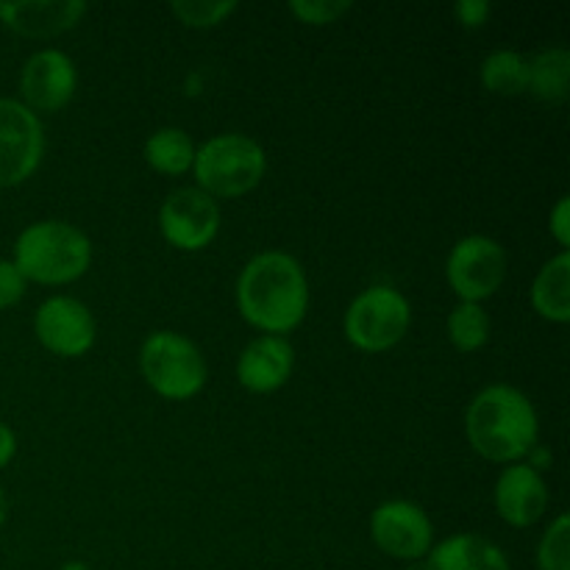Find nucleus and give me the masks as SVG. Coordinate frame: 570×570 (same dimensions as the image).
Wrapping results in <instances>:
<instances>
[{"instance_id": "f257e3e1", "label": "nucleus", "mask_w": 570, "mask_h": 570, "mask_svg": "<svg viewBox=\"0 0 570 570\" xmlns=\"http://www.w3.org/2000/svg\"><path fill=\"white\" fill-rule=\"evenodd\" d=\"M237 304L245 321L262 332H293L309 306V287L298 262L278 250L254 256L237 282Z\"/></svg>"}, {"instance_id": "f03ea898", "label": "nucleus", "mask_w": 570, "mask_h": 570, "mask_svg": "<svg viewBox=\"0 0 570 570\" xmlns=\"http://www.w3.org/2000/svg\"><path fill=\"white\" fill-rule=\"evenodd\" d=\"M468 440L490 462H515L538 445V415L515 387L493 384L468 410Z\"/></svg>"}, {"instance_id": "7ed1b4c3", "label": "nucleus", "mask_w": 570, "mask_h": 570, "mask_svg": "<svg viewBox=\"0 0 570 570\" xmlns=\"http://www.w3.org/2000/svg\"><path fill=\"white\" fill-rule=\"evenodd\" d=\"M92 262V245L87 234L70 223H33L20 234L14 248V265L22 278L39 284H67L83 276Z\"/></svg>"}, {"instance_id": "20e7f679", "label": "nucleus", "mask_w": 570, "mask_h": 570, "mask_svg": "<svg viewBox=\"0 0 570 570\" xmlns=\"http://www.w3.org/2000/svg\"><path fill=\"white\" fill-rule=\"evenodd\" d=\"M195 176L212 198H237L250 193L265 176V150L243 134H223L195 150Z\"/></svg>"}, {"instance_id": "39448f33", "label": "nucleus", "mask_w": 570, "mask_h": 570, "mask_svg": "<svg viewBox=\"0 0 570 570\" xmlns=\"http://www.w3.org/2000/svg\"><path fill=\"white\" fill-rule=\"evenodd\" d=\"M139 367L150 387L170 401H187L206 382V362L187 337L176 332H156L139 351Z\"/></svg>"}, {"instance_id": "423d86ee", "label": "nucleus", "mask_w": 570, "mask_h": 570, "mask_svg": "<svg viewBox=\"0 0 570 570\" xmlns=\"http://www.w3.org/2000/svg\"><path fill=\"white\" fill-rule=\"evenodd\" d=\"M410 301L393 287H371L351 304L345 315V337L362 351H387L404 340L410 328Z\"/></svg>"}, {"instance_id": "0eeeda50", "label": "nucleus", "mask_w": 570, "mask_h": 570, "mask_svg": "<svg viewBox=\"0 0 570 570\" xmlns=\"http://www.w3.org/2000/svg\"><path fill=\"white\" fill-rule=\"evenodd\" d=\"M449 284L465 304L490 298L504 284L507 254L495 239L465 237L454 245L449 256Z\"/></svg>"}, {"instance_id": "6e6552de", "label": "nucleus", "mask_w": 570, "mask_h": 570, "mask_svg": "<svg viewBox=\"0 0 570 570\" xmlns=\"http://www.w3.org/2000/svg\"><path fill=\"white\" fill-rule=\"evenodd\" d=\"M45 134L28 106L0 98V187H17L42 161Z\"/></svg>"}, {"instance_id": "1a4fd4ad", "label": "nucleus", "mask_w": 570, "mask_h": 570, "mask_svg": "<svg viewBox=\"0 0 570 570\" xmlns=\"http://www.w3.org/2000/svg\"><path fill=\"white\" fill-rule=\"evenodd\" d=\"M159 228L170 245L181 250H200L220 228V209L204 189H176L167 195L159 212Z\"/></svg>"}, {"instance_id": "9d476101", "label": "nucleus", "mask_w": 570, "mask_h": 570, "mask_svg": "<svg viewBox=\"0 0 570 570\" xmlns=\"http://www.w3.org/2000/svg\"><path fill=\"white\" fill-rule=\"evenodd\" d=\"M371 534L384 554L395 560H421L432 551V523L410 501H387L371 518Z\"/></svg>"}, {"instance_id": "9b49d317", "label": "nucleus", "mask_w": 570, "mask_h": 570, "mask_svg": "<svg viewBox=\"0 0 570 570\" xmlns=\"http://www.w3.org/2000/svg\"><path fill=\"white\" fill-rule=\"evenodd\" d=\"M39 343L59 356H81L95 343V321L87 306L76 298H50L39 306L37 321Z\"/></svg>"}, {"instance_id": "f8f14e48", "label": "nucleus", "mask_w": 570, "mask_h": 570, "mask_svg": "<svg viewBox=\"0 0 570 570\" xmlns=\"http://www.w3.org/2000/svg\"><path fill=\"white\" fill-rule=\"evenodd\" d=\"M76 81V67L59 50H42L31 56L22 70V95L28 109L59 111L61 106L70 104Z\"/></svg>"}, {"instance_id": "ddd939ff", "label": "nucleus", "mask_w": 570, "mask_h": 570, "mask_svg": "<svg viewBox=\"0 0 570 570\" xmlns=\"http://www.w3.org/2000/svg\"><path fill=\"white\" fill-rule=\"evenodd\" d=\"M87 11L83 0H17L0 3V20L20 37L48 39L76 26Z\"/></svg>"}, {"instance_id": "4468645a", "label": "nucleus", "mask_w": 570, "mask_h": 570, "mask_svg": "<svg viewBox=\"0 0 570 570\" xmlns=\"http://www.w3.org/2000/svg\"><path fill=\"white\" fill-rule=\"evenodd\" d=\"M549 507V490L543 476L529 465L507 468L495 484V510L510 527L527 529L543 518Z\"/></svg>"}, {"instance_id": "2eb2a0df", "label": "nucleus", "mask_w": 570, "mask_h": 570, "mask_svg": "<svg viewBox=\"0 0 570 570\" xmlns=\"http://www.w3.org/2000/svg\"><path fill=\"white\" fill-rule=\"evenodd\" d=\"M293 348L284 337H259L243 351L237 362V379L250 393H273L293 373Z\"/></svg>"}, {"instance_id": "dca6fc26", "label": "nucleus", "mask_w": 570, "mask_h": 570, "mask_svg": "<svg viewBox=\"0 0 570 570\" xmlns=\"http://www.w3.org/2000/svg\"><path fill=\"white\" fill-rule=\"evenodd\" d=\"M423 570H512L499 546L479 534H454L429 551Z\"/></svg>"}, {"instance_id": "f3484780", "label": "nucleus", "mask_w": 570, "mask_h": 570, "mask_svg": "<svg viewBox=\"0 0 570 570\" xmlns=\"http://www.w3.org/2000/svg\"><path fill=\"white\" fill-rule=\"evenodd\" d=\"M534 309L554 323L570 321V254L562 250L538 273L532 287Z\"/></svg>"}, {"instance_id": "a211bd4d", "label": "nucleus", "mask_w": 570, "mask_h": 570, "mask_svg": "<svg viewBox=\"0 0 570 570\" xmlns=\"http://www.w3.org/2000/svg\"><path fill=\"white\" fill-rule=\"evenodd\" d=\"M570 78V53L566 48H551L529 61V89L540 100L560 104L568 98Z\"/></svg>"}, {"instance_id": "6ab92c4d", "label": "nucleus", "mask_w": 570, "mask_h": 570, "mask_svg": "<svg viewBox=\"0 0 570 570\" xmlns=\"http://www.w3.org/2000/svg\"><path fill=\"white\" fill-rule=\"evenodd\" d=\"M145 159L165 176H181L193 167L195 145L181 128H159L145 145Z\"/></svg>"}, {"instance_id": "aec40b11", "label": "nucleus", "mask_w": 570, "mask_h": 570, "mask_svg": "<svg viewBox=\"0 0 570 570\" xmlns=\"http://www.w3.org/2000/svg\"><path fill=\"white\" fill-rule=\"evenodd\" d=\"M482 83L493 95H521L529 89V61L515 50H495L482 65Z\"/></svg>"}, {"instance_id": "412c9836", "label": "nucleus", "mask_w": 570, "mask_h": 570, "mask_svg": "<svg viewBox=\"0 0 570 570\" xmlns=\"http://www.w3.org/2000/svg\"><path fill=\"white\" fill-rule=\"evenodd\" d=\"M449 337L456 351L471 354L490 340V317L479 304H460L449 317Z\"/></svg>"}, {"instance_id": "4be33fe9", "label": "nucleus", "mask_w": 570, "mask_h": 570, "mask_svg": "<svg viewBox=\"0 0 570 570\" xmlns=\"http://www.w3.org/2000/svg\"><path fill=\"white\" fill-rule=\"evenodd\" d=\"M237 9L234 0H173L170 11L189 28L220 26Z\"/></svg>"}, {"instance_id": "5701e85b", "label": "nucleus", "mask_w": 570, "mask_h": 570, "mask_svg": "<svg viewBox=\"0 0 570 570\" xmlns=\"http://www.w3.org/2000/svg\"><path fill=\"white\" fill-rule=\"evenodd\" d=\"M570 521L560 515L543 534L538 549V570H570Z\"/></svg>"}, {"instance_id": "b1692460", "label": "nucleus", "mask_w": 570, "mask_h": 570, "mask_svg": "<svg viewBox=\"0 0 570 570\" xmlns=\"http://www.w3.org/2000/svg\"><path fill=\"white\" fill-rule=\"evenodd\" d=\"M289 11L306 26H328L351 11V3L348 0H293Z\"/></svg>"}, {"instance_id": "393cba45", "label": "nucleus", "mask_w": 570, "mask_h": 570, "mask_svg": "<svg viewBox=\"0 0 570 570\" xmlns=\"http://www.w3.org/2000/svg\"><path fill=\"white\" fill-rule=\"evenodd\" d=\"M26 295V278L14 262H0V309H9Z\"/></svg>"}, {"instance_id": "a878e982", "label": "nucleus", "mask_w": 570, "mask_h": 570, "mask_svg": "<svg viewBox=\"0 0 570 570\" xmlns=\"http://www.w3.org/2000/svg\"><path fill=\"white\" fill-rule=\"evenodd\" d=\"M490 11H493V6H490L488 0H460L454 9V14L465 28H479L488 22Z\"/></svg>"}, {"instance_id": "bb28decb", "label": "nucleus", "mask_w": 570, "mask_h": 570, "mask_svg": "<svg viewBox=\"0 0 570 570\" xmlns=\"http://www.w3.org/2000/svg\"><path fill=\"white\" fill-rule=\"evenodd\" d=\"M551 234L557 237V243L562 248L570 245V198H560V204L551 212Z\"/></svg>"}, {"instance_id": "cd10ccee", "label": "nucleus", "mask_w": 570, "mask_h": 570, "mask_svg": "<svg viewBox=\"0 0 570 570\" xmlns=\"http://www.w3.org/2000/svg\"><path fill=\"white\" fill-rule=\"evenodd\" d=\"M14 449H17L14 432H11L6 423H0V468L9 465V460L14 456Z\"/></svg>"}, {"instance_id": "c85d7f7f", "label": "nucleus", "mask_w": 570, "mask_h": 570, "mask_svg": "<svg viewBox=\"0 0 570 570\" xmlns=\"http://www.w3.org/2000/svg\"><path fill=\"white\" fill-rule=\"evenodd\" d=\"M59 570H92V568L83 566V562H67V566H61Z\"/></svg>"}, {"instance_id": "c756f323", "label": "nucleus", "mask_w": 570, "mask_h": 570, "mask_svg": "<svg viewBox=\"0 0 570 570\" xmlns=\"http://www.w3.org/2000/svg\"><path fill=\"white\" fill-rule=\"evenodd\" d=\"M6 521V495H3V490H0V523Z\"/></svg>"}]
</instances>
